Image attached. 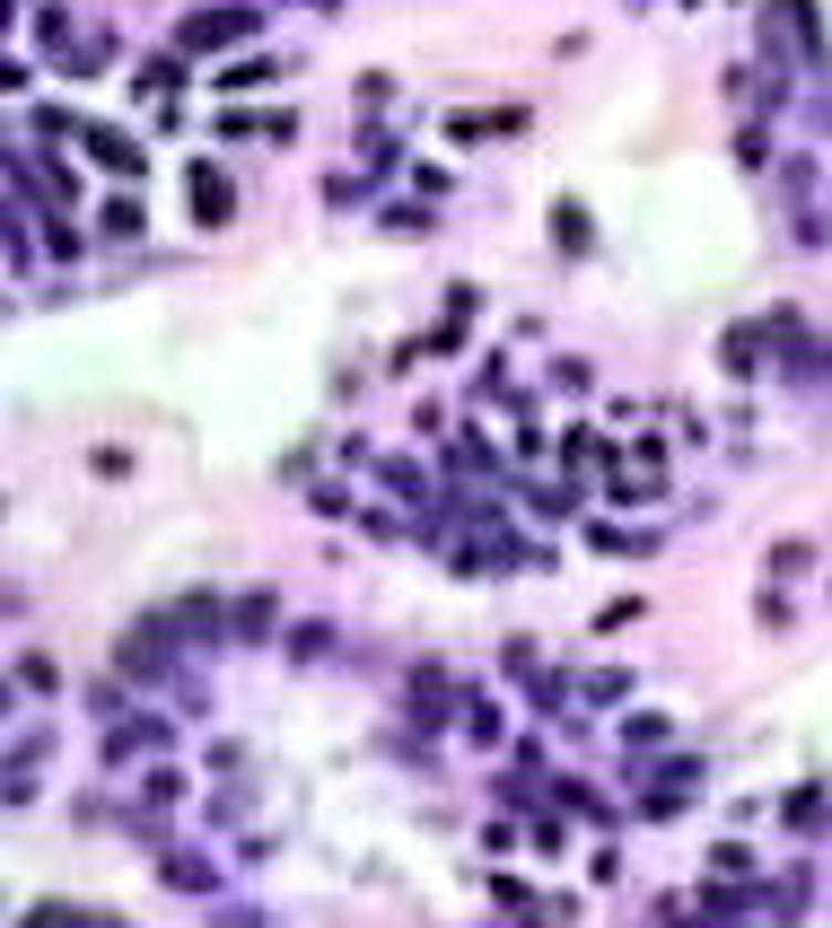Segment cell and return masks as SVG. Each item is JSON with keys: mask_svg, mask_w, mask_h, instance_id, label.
<instances>
[{"mask_svg": "<svg viewBox=\"0 0 832 928\" xmlns=\"http://www.w3.org/2000/svg\"><path fill=\"white\" fill-rule=\"evenodd\" d=\"M193 202H202V220H229V211H220V202H229V184H220V176H202V167H193Z\"/></svg>", "mask_w": 832, "mask_h": 928, "instance_id": "cell-1", "label": "cell"}]
</instances>
